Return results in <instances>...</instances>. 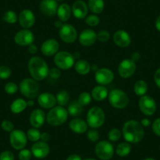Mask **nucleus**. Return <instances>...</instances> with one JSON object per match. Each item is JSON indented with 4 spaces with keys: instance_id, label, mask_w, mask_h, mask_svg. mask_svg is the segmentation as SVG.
<instances>
[{
    "instance_id": "27",
    "label": "nucleus",
    "mask_w": 160,
    "mask_h": 160,
    "mask_svg": "<svg viewBox=\"0 0 160 160\" xmlns=\"http://www.w3.org/2000/svg\"><path fill=\"white\" fill-rule=\"evenodd\" d=\"M75 72L81 75H86L90 73L91 66L86 60H78L74 64Z\"/></svg>"
},
{
    "instance_id": "49",
    "label": "nucleus",
    "mask_w": 160,
    "mask_h": 160,
    "mask_svg": "<svg viewBox=\"0 0 160 160\" xmlns=\"http://www.w3.org/2000/svg\"><path fill=\"white\" fill-rule=\"evenodd\" d=\"M40 140L43 142L47 143L50 140V134L47 132H44V133H41V137H40Z\"/></svg>"
},
{
    "instance_id": "7",
    "label": "nucleus",
    "mask_w": 160,
    "mask_h": 160,
    "mask_svg": "<svg viewBox=\"0 0 160 160\" xmlns=\"http://www.w3.org/2000/svg\"><path fill=\"white\" fill-rule=\"evenodd\" d=\"M75 60L74 55L68 51L58 52L53 58L55 65L61 70H68L72 68L75 63Z\"/></svg>"
},
{
    "instance_id": "12",
    "label": "nucleus",
    "mask_w": 160,
    "mask_h": 160,
    "mask_svg": "<svg viewBox=\"0 0 160 160\" xmlns=\"http://www.w3.org/2000/svg\"><path fill=\"white\" fill-rule=\"evenodd\" d=\"M137 69L136 62L131 59H124L119 63L118 67V73L123 78H128L133 76Z\"/></svg>"
},
{
    "instance_id": "57",
    "label": "nucleus",
    "mask_w": 160,
    "mask_h": 160,
    "mask_svg": "<svg viewBox=\"0 0 160 160\" xmlns=\"http://www.w3.org/2000/svg\"><path fill=\"white\" fill-rule=\"evenodd\" d=\"M144 160H155V158H145V159H144Z\"/></svg>"
},
{
    "instance_id": "47",
    "label": "nucleus",
    "mask_w": 160,
    "mask_h": 160,
    "mask_svg": "<svg viewBox=\"0 0 160 160\" xmlns=\"http://www.w3.org/2000/svg\"><path fill=\"white\" fill-rule=\"evenodd\" d=\"M152 130L157 136L160 137V118H156L152 123Z\"/></svg>"
},
{
    "instance_id": "15",
    "label": "nucleus",
    "mask_w": 160,
    "mask_h": 160,
    "mask_svg": "<svg viewBox=\"0 0 160 160\" xmlns=\"http://www.w3.org/2000/svg\"><path fill=\"white\" fill-rule=\"evenodd\" d=\"M31 152L33 156L41 159L48 156L50 152V148L47 143L38 141L34 143L31 148Z\"/></svg>"
},
{
    "instance_id": "45",
    "label": "nucleus",
    "mask_w": 160,
    "mask_h": 160,
    "mask_svg": "<svg viewBox=\"0 0 160 160\" xmlns=\"http://www.w3.org/2000/svg\"><path fill=\"white\" fill-rule=\"evenodd\" d=\"M61 72L58 68H52L49 71L48 77H50L52 79H58L61 77Z\"/></svg>"
},
{
    "instance_id": "44",
    "label": "nucleus",
    "mask_w": 160,
    "mask_h": 160,
    "mask_svg": "<svg viewBox=\"0 0 160 160\" xmlns=\"http://www.w3.org/2000/svg\"><path fill=\"white\" fill-rule=\"evenodd\" d=\"M1 127L2 130L8 133H11L13 130H14V126L13 123L9 120H3L1 123Z\"/></svg>"
},
{
    "instance_id": "3",
    "label": "nucleus",
    "mask_w": 160,
    "mask_h": 160,
    "mask_svg": "<svg viewBox=\"0 0 160 160\" xmlns=\"http://www.w3.org/2000/svg\"><path fill=\"white\" fill-rule=\"evenodd\" d=\"M68 116V112L67 109L62 106L58 105L49 111L46 120L52 127H59L67 121Z\"/></svg>"
},
{
    "instance_id": "55",
    "label": "nucleus",
    "mask_w": 160,
    "mask_h": 160,
    "mask_svg": "<svg viewBox=\"0 0 160 160\" xmlns=\"http://www.w3.org/2000/svg\"><path fill=\"white\" fill-rule=\"evenodd\" d=\"M63 25V24H62V21H61L59 20V21H55V23H54V26L55 27H57L58 28H61V26Z\"/></svg>"
},
{
    "instance_id": "33",
    "label": "nucleus",
    "mask_w": 160,
    "mask_h": 160,
    "mask_svg": "<svg viewBox=\"0 0 160 160\" xmlns=\"http://www.w3.org/2000/svg\"><path fill=\"white\" fill-rule=\"evenodd\" d=\"M56 99L57 104H58V105L64 107L68 104L69 100H70V94L66 90H61L56 95Z\"/></svg>"
},
{
    "instance_id": "9",
    "label": "nucleus",
    "mask_w": 160,
    "mask_h": 160,
    "mask_svg": "<svg viewBox=\"0 0 160 160\" xmlns=\"http://www.w3.org/2000/svg\"><path fill=\"white\" fill-rule=\"evenodd\" d=\"M60 38L65 43H73L78 38V32L74 26L70 24H64L59 29Z\"/></svg>"
},
{
    "instance_id": "42",
    "label": "nucleus",
    "mask_w": 160,
    "mask_h": 160,
    "mask_svg": "<svg viewBox=\"0 0 160 160\" xmlns=\"http://www.w3.org/2000/svg\"><path fill=\"white\" fill-rule=\"evenodd\" d=\"M97 37L99 42H106L110 38V33L106 30H101L98 33H97Z\"/></svg>"
},
{
    "instance_id": "29",
    "label": "nucleus",
    "mask_w": 160,
    "mask_h": 160,
    "mask_svg": "<svg viewBox=\"0 0 160 160\" xmlns=\"http://www.w3.org/2000/svg\"><path fill=\"white\" fill-rule=\"evenodd\" d=\"M87 6L92 13L99 14L104 10V0H89Z\"/></svg>"
},
{
    "instance_id": "21",
    "label": "nucleus",
    "mask_w": 160,
    "mask_h": 160,
    "mask_svg": "<svg viewBox=\"0 0 160 160\" xmlns=\"http://www.w3.org/2000/svg\"><path fill=\"white\" fill-rule=\"evenodd\" d=\"M40 11L47 17H53L57 14L58 4L56 0H42L39 5Z\"/></svg>"
},
{
    "instance_id": "1",
    "label": "nucleus",
    "mask_w": 160,
    "mask_h": 160,
    "mask_svg": "<svg viewBox=\"0 0 160 160\" xmlns=\"http://www.w3.org/2000/svg\"><path fill=\"white\" fill-rule=\"evenodd\" d=\"M122 134L127 142L138 144L141 142L144 137V127L136 120H129L124 123Z\"/></svg>"
},
{
    "instance_id": "53",
    "label": "nucleus",
    "mask_w": 160,
    "mask_h": 160,
    "mask_svg": "<svg viewBox=\"0 0 160 160\" xmlns=\"http://www.w3.org/2000/svg\"><path fill=\"white\" fill-rule=\"evenodd\" d=\"M140 58H141L140 53H138V52H134V53H132L131 58H130V59H131L133 61H134V62H136V61H139Z\"/></svg>"
},
{
    "instance_id": "18",
    "label": "nucleus",
    "mask_w": 160,
    "mask_h": 160,
    "mask_svg": "<svg viewBox=\"0 0 160 160\" xmlns=\"http://www.w3.org/2000/svg\"><path fill=\"white\" fill-rule=\"evenodd\" d=\"M60 48L59 42L54 38H49L44 41L41 46V52L47 57L54 56Z\"/></svg>"
},
{
    "instance_id": "35",
    "label": "nucleus",
    "mask_w": 160,
    "mask_h": 160,
    "mask_svg": "<svg viewBox=\"0 0 160 160\" xmlns=\"http://www.w3.org/2000/svg\"><path fill=\"white\" fill-rule=\"evenodd\" d=\"M27 138L28 140L32 141V142H36L40 140V137H41V132L36 128H31L28 130L27 132Z\"/></svg>"
},
{
    "instance_id": "6",
    "label": "nucleus",
    "mask_w": 160,
    "mask_h": 160,
    "mask_svg": "<svg viewBox=\"0 0 160 160\" xmlns=\"http://www.w3.org/2000/svg\"><path fill=\"white\" fill-rule=\"evenodd\" d=\"M21 94L28 99H34L38 96L39 87L36 80L32 78H26L23 79L19 85Z\"/></svg>"
},
{
    "instance_id": "37",
    "label": "nucleus",
    "mask_w": 160,
    "mask_h": 160,
    "mask_svg": "<svg viewBox=\"0 0 160 160\" xmlns=\"http://www.w3.org/2000/svg\"><path fill=\"white\" fill-rule=\"evenodd\" d=\"M122 135V132L120 131V130L117 128H113L109 130L108 133V138L110 141L115 142L121 138Z\"/></svg>"
},
{
    "instance_id": "32",
    "label": "nucleus",
    "mask_w": 160,
    "mask_h": 160,
    "mask_svg": "<svg viewBox=\"0 0 160 160\" xmlns=\"http://www.w3.org/2000/svg\"><path fill=\"white\" fill-rule=\"evenodd\" d=\"M133 90L136 95L140 97H142L145 95L148 91V84L144 80H138L135 82Z\"/></svg>"
},
{
    "instance_id": "38",
    "label": "nucleus",
    "mask_w": 160,
    "mask_h": 160,
    "mask_svg": "<svg viewBox=\"0 0 160 160\" xmlns=\"http://www.w3.org/2000/svg\"><path fill=\"white\" fill-rule=\"evenodd\" d=\"M87 138L91 142H98L100 138L99 132L97 130V129H90V130L87 131Z\"/></svg>"
},
{
    "instance_id": "31",
    "label": "nucleus",
    "mask_w": 160,
    "mask_h": 160,
    "mask_svg": "<svg viewBox=\"0 0 160 160\" xmlns=\"http://www.w3.org/2000/svg\"><path fill=\"white\" fill-rule=\"evenodd\" d=\"M131 152V145L129 142H122L118 144L115 152L120 157H126Z\"/></svg>"
},
{
    "instance_id": "14",
    "label": "nucleus",
    "mask_w": 160,
    "mask_h": 160,
    "mask_svg": "<svg viewBox=\"0 0 160 160\" xmlns=\"http://www.w3.org/2000/svg\"><path fill=\"white\" fill-rule=\"evenodd\" d=\"M115 75L113 72L107 68H101L98 69L95 73V80L98 85H108L114 80Z\"/></svg>"
},
{
    "instance_id": "19",
    "label": "nucleus",
    "mask_w": 160,
    "mask_h": 160,
    "mask_svg": "<svg viewBox=\"0 0 160 160\" xmlns=\"http://www.w3.org/2000/svg\"><path fill=\"white\" fill-rule=\"evenodd\" d=\"M113 41L117 47L120 48L128 47L131 43L130 35L125 30H118L113 35Z\"/></svg>"
},
{
    "instance_id": "24",
    "label": "nucleus",
    "mask_w": 160,
    "mask_h": 160,
    "mask_svg": "<svg viewBox=\"0 0 160 160\" xmlns=\"http://www.w3.org/2000/svg\"><path fill=\"white\" fill-rule=\"evenodd\" d=\"M69 128L74 133L82 134L87 131L88 124L82 118H75L71 120L69 122Z\"/></svg>"
},
{
    "instance_id": "52",
    "label": "nucleus",
    "mask_w": 160,
    "mask_h": 160,
    "mask_svg": "<svg viewBox=\"0 0 160 160\" xmlns=\"http://www.w3.org/2000/svg\"><path fill=\"white\" fill-rule=\"evenodd\" d=\"M140 122H141V124L144 127H149V126L151 125V121L148 119V118H147L141 119V121Z\"/></svg>"
},
{
    "instance_id": "40",
    "label": "nucleus",
    "mask_w": 160,
    "mask_h": 160,
    "mask_svg": "<svg viewBox=\"0 0 160 160\" xmlns=\"http://www.w3.org/2000/svg\"><path fill=\"white\" fill-rule=\"evenodd\" d=\"M12 71L8 66L1 65L0 66V78L1 79H7L10 77Z\"/></svg>"
},
{
    "instance_id": "59",
    "label": "nucleus",
    "mask_w": 160,
    "mask_h": 160,
    "mask_svg": "<svg viewBox=\"0 0 160 160\" xmlns=\"http://www.w3.org/2000/svg\"><path fill=\"white\" fill-rule=\"evenodd\" d=\"M57 2H61V1H64V0H56Z\"/></svg>"
},
{
    "instance_id": "8",
    "label": "nucleus",
    "mask_w": 160,
    "mask_h": 160,
    "mask_svg": "<svg viewBox=\"0 0 160 160\" xmlns=\"http://www.w3.org/2000/svg\"><path fill=\"white\" fill-rule=\"evenodd\" d=\"M114 147L110 141H99L95 146L96 155L101 160H110L114 155Z\"/></svg>"
},
{
    "instance_id": "46",
    "label": "nucleus",
    "mask_w": 160,
    "mask_h": 160,
    "mask_svg": "<svg viewBox=\"0 0 160 160\" xmlns=\"http://www.w3.org/2000/svg\"><path fill=\"white\" fill-rule=\"evenodd\" d=\"M0 160H14V155L11 151H4L0 154Z\"/></svg>"
},
{
    "instance_id": "58",
    "label": "nucleus",
    "mask_w": 160,
    "mask_h": 160,
    "mask_svg": "<svg viewBox=\"0 0 160 160\" xmlns=\"http://www.w3.org/2000/svg\"><path fill=\"white\" fill-rule=\"evenodd\" d=\"M84 160H96V159H94V158H86V159H84Z\"/></svg>"
},
{
    "instance_id": "17",
    "label": "nucleus",
    "mask_w": 160,
    "mask_h": 160,
    "mask_svg": "<svg viewBox=\"0 0 160 160\" xmlns=\"http://www.w3.org/2000/svg\"><path fill=\"white\" fill-rule=\"evenodd\" d=\"M18 21L24 29H30L35 23V17L30 10H24L18 16Z\"/></svg>"
},
{
    "instance_id": "26",
    "label": "nucleus",
    "mask_w": 160,
    "mask_h": 160,
    "mask_svg": "<svg viewBox=\"0 0 160 160\" xmlns=\"http://www.w3.org/2000/svg\"><path fill=\"white\" fill-rule=\"evenodd\" d=\"M72 7H70V6L68 4L63 3L58 7L57 14L60 21L62 22H66L68 21L72 16Z\"/></svg>"
},
{
    "instance_id": "48",
    "label": "nucleus",
    "mask_w": 160,
    "mask_h": 160,
    "mask_svg": "<svg viewBox=\"0 0 160 160\" xmlns=\"http://www.w3.org/2000/svg\"><path fill=\"white\" fill-rule=\"evenodd\" d=\"M154 79L157 87L160 89V68L157 69L154 75Z\"/></svg>"
},
{
    "instance_id": "51",
    "label": "nucleus",
    "mask_w": 160,
    "mask_h": 160,
    "mask_svg": "<svg viewBox=\"0 0 160 160\" xmlns=\"http://www.w3.org/2000/svg\"><path fill=\"white\" fill-rule=\"evenodd\" d=\"M66 160H82V159L80 155H77V154H72V155H69V156L66 158Z\"/></svg>"
},
{
    "instance_id": "36",
    "label": "nucleus",
    "mask_w": 160,
    "mask_h": 160,
    "mask_svg": "<svg viewBox=\"0 0 160 160\" xmlns=\"http://www.w3.org/2000/svg\"><path fill=\"white\" fill-rule=\"evenodd\" d=\"M3 20L7 23L10 24H13L18 21V17L17 13L13 10H8L3 15Z\"/></svg>"
},
{
    "instance_id": "2",
    "label": "nucleus",
    "mask_w": 160,
    "mask_h": 160,
    "mask_svg": "<svg viewBox=\"0 0 160 160\" xmlns=\"http://www.w3.org/2000/svg\"><path fill=\"white\" fill-rule=\"evenodd\" d=\"M28 68L32 78L37 82L47 78L50 71L47 63L40 57L31 58L28 63Z\"/></svg>"
},
{
    "instance_id": "30",
    "label": "nucleus",
    "mask_w": 160,
    "mask_h": 160,
    "mask_svg": "<svg viewBox=\"0 0 160 160\" xmlns=\"http://www.w3.org/2000/svg\"><path fill=\"white\" fill-rule=\"evenodd\" d=\"M83 108L78 102V101H73L68 104L67 110L69 115L73 117H77L82 113Z\"/></svg>"
},
{
    "instance_id": "54",
    "label": "nucleus",
    "mask_w": 160,
    "mask_h": 160,
    "mask_svg": "<svg viewBox=\"0 0 160 160\" xmlns=\"http://www.w3.org/2000/svg\"><path fill=\"white\" fill-rule=\"evenodd\" d=\"M155 28L160 32V15L156 18V21H155Z\"/></svg>"
},
{
    "instance_id": "56",
    "label": "nucleus",
    "mask_w": 160,
    "mask_h": 160,
    "mask_svg": "<svg viewBox=\"0 0 160 160\" xmlns=\"http://www.w3.org/2000/svg\"><path fill=\"white\" fill-rule=\"evenodd\" d=\"M28 106H33L34 105V101L33 99H29L28 101H27Z\"/></svg>"
},
{
    "instance_id": "5",
    "label": "nucleus",
    "mask_w": 160,
    "mask_h": 160,
    "mask_svg": "<svg viewBox=\"0 0 160 160\" xmlns=\"http://www.w3.org/2000/svg\"><path fill=\"white\" fill-rule=\"evenodd\" d=\"M108 101L111 106L117 109H123L129 104V97L126 92L119 89H114L108 93Z\"/></svg>"
},
{
    "instance_id": "39",
    "label": "nucleus",
    "mask_w": 160,
    "mask_h": 160,
    "mask_svg": "<svg viewBox=\"0 0 160 160\" xmlns=\"http://www.w3.org/2000/svg\"><path fill=\"white\" fill-rule=\"evenodd\" d=\"M85 21L90 27H96L99 24L100 18L97 15L92 14L85 18Z\"/></svg>"
},
{
    "instance_id": "4",
    "label": "nucleus",
    "mask_w": 160,
    "mask_h": 160,
    "mask_svg": "<svg viewBox=\"0 0 160 160\" xmlns=\"http://www.w3.org/2000/svg\"><path fill=\"white\" fill-rule=\"evenodd\" d=\"M105 122V114L101 108L94 106L87 112V122L92 129H98L102 127Z\"/></svg>"
},
{
    "instance_id": "10",
    "label": "nucleus",
    "mask_w": 160,
    "mask_h": 160,
    "mask_svg": "<svg viewBox=\"0 0 160 160\" xmlns=\"http://www.w3.org/2000/svg\"><path fill=\"white\" fill-rule=\"evenodd\" d=\"M10 142L13 148L21 150L27 144V134L21 130H13L10 134Z\"/></svg>"
},
{
    "instance_id": "16",
    "label": "nucleus",
    "mask_w": 160,
    "mask_h": 160,
    "mask_svg": "<svg viewBox=\"0 0 160 160\" xmlns=\"http://www.w3.org/2000/svg\"><path fill=\"white\" fill-rule=\"evenodd\" d=\"M98 40L97 33L90 28L84 29L78 35V42L83 47H91Z\"/></svg>"
},
{
    "instance_id": "13",
    "label": "nucleus",
    "mask_w": 160,
    "mask_h": 160,
    "mask_svg": "<svg viewBox=\"0 0 160 160\" xmlns=\"http://www.w3.org/2000/svg\"><path fill=\"white\" fill-rule=\"evenodd\" d=\"M35 41V35L29 29L20 30L14 35V42L21 47H28Z\"/></svg>"
},
{
    "instance_id": "11",
    "label": "nucleus",
    "mask_w": 160,
    "mask_h": 160,
    "mask_svg": "<svg viewBox=\"0 0 160 160\" xmlns=\"http://www.w3.org/2000/svg\"><path fill=\"white\" fill-rule=\"evenodd\" d=\"M138 105L141 112L147 116H151L156 111V103L155 100L152 97L147 95L141 97Z\"/></svg>"
},
{
    "instance_id": "50",
    "label": "nucleus",
    "mask_w": 160,
    "mask_h": 160,
    "mask_svg": "<svg viewBox=\"0 0 160 160\" xmlns=\"http://www.w3.org/2000/svg\"><path fill=\"white\" fill-rule=\"evenodd\" d=\"M28 51L30 53H32V54H35L37 53V51H38V47L35 44L32 43L28 47Z\"/></svg>"
},
{
    "instance_id": "22",
    "label": "nucleus",
    "mask_w": 160,
    "mask_h": 160,
    "mask_svg": "<svg viewBox=\"0 0 160 160\" xmlns=\"http://www.w3.org/2000/svg\"><path fill=\"white\" fill-rule=\"evenodd\" d=\"M88 6L82 0H77L72 4V12L75 18L85 19L88 13Z\"/></svg>"
},
{
    "instance_id": "34",
    "label": "nucleus",
    "mask_w": 160,
    "mask_h": 160,
    "mask_svg": "<svg viewBox=\"0 0 160 160\" xmlns=\"http://www.w3.org/2000/svg\"><path fill=\"white\" fill-rule=\"evenodd\" d=\"M92 100V96L90 93L88 92H82L80 93L78 97V102L79 103L82 107L87 106L88 104H90Z\"/></svg>"
},
{
    "instance_id": "20",
    "label": "nucleus",
    "mask_w": 160,
    "mask_h": 160,
    "mask_svg": "<svg viewBox=\"0 0 160 160\" xmlns=\"http://www.w3.org/2000/svg\"><path fill=\"white\" fill-rule=\"evenodd\" d=\"M38 104L42 108L51 109L57 104L56 96L53 93L45 92L38 96Z\"/></svg>"
},
{
    "instance_id": "25",
    "label": "nucleus",
    "mask_w": 160,
    "mask_h": 160,
    "mask_svg": "<svg viewBox=\"0 0 160 160\" xmlns=\"http://www.w3.org/2000/svg\"><path fill=\"white\" fill-rule=\"evenodd\" d=\"M108 90L104 86L98 85L92 90L91 96L94 101H102L108 96Z\"/></svg>"
},
{
    "instance_id": "43",
    "label": "nucleus",
    "mask_w": 160,
    "mask_h": 160,
    "mask_svg": "<svg viewBox=\"0 0 160 160\" xmlns=\"http://www.w3.org/2000/svg\"><path fill=\"white\" fill-rule=\"evenodd\" d=\"M32 157V153L28 149L23 148L20 150L19 154H18V158L20 160H31Z\"/></svg>"
},
{
    "instance_id": "28",
    "label": "nucleus",
    "mask_w": 160,
    "mask_h": 160,
    "mask_svg": "<svg viewBox=\"0 0 160 160\" xmlns=\"http://www.w3.org/2000/svg\"><path fill=\"white\" fill-rule=\"evenodd\" d=\"M28 107L27 101L22 98H18L12 102L10 110L13 114H20L24 112Z\"/></svg>"
},
{
    "instance_id": "23",
    "label": "nucleus",
    "mask_w": 160,
    "mask_h": 160,
    "mask_svg": "<svg viewBox=\"0 0 160 160\" xmlns=\"http://www.w3.org/2000/svg\"><path fill=\"white\" fill-rule=\"evenodd\" d=\"M46 115L42 109L36 108L32 112L29 116V122L34 128L38 129L43 126L46 121Z\"/></svg>"
},
{
    "instance_id": "41",
    "label": "nucleus",
    "mask_w": 160,
    "mask_h": 160,
    "mask_svg": "<svg viewBox=\"0 0 160 160\" xmlns=\"http://www.w3.org/2000/svg\"><path fill=\"white\" fill-rule=\"evenodd\" d=\"M5 91L6 93H8V94L13 95L14 93H16L18 90V87L16 83L13 82H7L5 85Z\"/></svg>"
}]
</instances>
